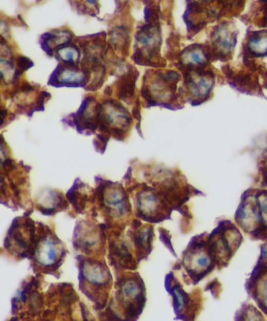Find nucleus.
I'll use <instances>...</instances> for the list:
<instances>
[{
    "mask_svg": "<svg viewBox=\"0 0 267 321\" xmlns=\"http://www.w3.org/2000/svg\"><path fill=\"white\" fill-rule=\"evenodd\" d=\"M138 263L148 260L153 250L154 225L135 218L125 230Z\"/></svg>",
    "mask_w": 267,
    "mask_h": 321,
    "instance_id": "a211bd4d",
    "label": "nucleus"
},
{
    "mask_svg": "<svg viewBox=\"0 0 267 321\" xmlns=\"http://www.w3.org/2000/svg\"><path fill=\"white\" fill-rule=\"evenodd\" d=\"M122 182L132 201L135 218L152 224L171 219L173 210L157 191L126 175Z\"/></svg>",
    "mask_w": 267,
    "mask_h": 321,
    "instance_id": "39448f33",
    "label": "nucleus"
},
{
    "mask_svg": "<svg viewBox=\"0 0 267 321\" xmlns=\"http://www.w3.org/2000/svg\"><path fill=\"white\" fill-rule=\"evenodd\" d=\"M33 63L29 59L25 56H21L17 59V66L20 71L23 72L32 66Z\"/></svg>",
    "mask_w": 267,
    "mask_h": 321,
    "instance_id": "f704fd0d",
    "label": "nucleus"
},
{
    "mask_svg": "<svg viewBox=\"0 0 267 321\" xmlns=\"http://www.w3.org/2000/svg\"><path fill=\"white\" fill-rule=\"evenodd\" d=\"M164 286L171 297L172 306L176 319L183 321H194L202 306V293L199 289L186 292L183 285L171 271L166 275Z\"/></svg>",
    "mask_w": 267,
    "mask_h": 321,
    "instance_id": "9b49d317",
    "label": "nucleus"
},
{
    "mask_svg": "<svg viewBox=\"0 0 267 321\" xmlns=\"http://www.w3.org/2000/svg\"><path fill=\"white\" fill-rule=\"evenodd\" d=\"M101 106L94 96H86L78 111L70 115V126H75L81 134H95L99 127Z\"/></svg>",
    "mask_w": 267,
    "mask_h": 321,
    "instance_id": "6ab92c4d",
    "label": "nucleus"
},
{
    "mask_svg": "<svg viewBox=\"0 0 267 321\" xmlns=\"http://www.w3.org/2000/svg\"><path fill=\"white\" fill-rule=\"evenodd\" d=\"M162 42L159 22L146 23L140 25L135 33L134 53L131 60L141 66L165 67V60L161 55Z\"/></svg>",
    "mask_w": 267,
    "mask_h": 321,
    "instance_id": "9d476101",
    "label": "nucleus"
},
{
    "mask_svg": "<svg viewBox=\"0 0 267 321\" xmlns=\"http://www.w3.org/2000/svg\"><path fill=\"white\" fill-rule=\"evenodd\" d=\"M72 245L85 257L101 258L107 253V229L97 218H79L74 229Z\"/></svg>",
    "mask_w": 267,
    "mask_h": 321,
    "instance_id": "1a4fd4ad",
    "label": "nucleus"
},
{
    "mask_svg": "<svg viewBox=\"0 0 267 321\" xmlns=\"http://www.w3.org/2000/svg\"><path fill=\"white\" fill-rule=\"evenodd\" d=\"M69 254L68 250L55 232L46 224H41L33 248V263L39 271L60 278V267Z\"/></svg>",
    "mask_w": 267,
    "mask_h": 321,
    "instance_id": "6e6552de",
    "label": "nucleus"
},
{
    "mask_svg": "<svg viewBox=\"0 0 267 321\" xmlns=\"http://www.w3.org/2000/svg\"><path fill=\"white\" fill-rule=\"evenodd\" d=\"M109 36L107 52L115 57L128 56L131 40V27L128 25H117L111 29Z\"/></svg>",
    "mask_w": 267,
    "mask_h": 321,
    "instance_id": "a878e982",
    "label": "nucleus"
},
{
    "mask_svg": "<svg viewBox=\"0 0 267 321\" xmlns=\"http://www.w3.org/2000/svg\"><path fill=\"white\" fill-rule=\"evenodd\" d=\"M7 111L5 108H0V126L4 123L6 117H7Z\"/></svg>",
    "mask_w": 267,
    "mask_h": 321,
    "instance_id": "e433bc0d",
    "label": "nucleus"
},
{
    "mask_svg": "<svg viewBox=\"0 0 267 321\" xmlns=\"http://www.w3.org/2000/svg\"><path fill=\"white\" fill-rule=\"evenodd\" d=\"M159 239H161V242L164 243V246H166L167 249L171 252L175 257H176V253H175L174 249L173 247V244L171 242V236H170L169 231H167V229H164V228H159Z\"/></svg>",
    "mask_w": 267,
    "mask_h": 321,
    "instance_id": "473e14b6",
    "label": "nucleus"
},
{
    "mask_svg": "<svg viewBox=\"0 0 267 321\" xmlns=\"http://www.w3.org/2000/svg\"><path fill=\"white\" fill-rule=\"evenodd\" d=\"M55 80L57 86L85 88L90 81V76L83 71L80 66L61 64L56 70Z\"/></svg>",
    "mask_w": 267,
    "mask_h": 321,
    "instance_id": "393cba45",
    "label": "nucleus"
},
{
    "mask_svg": "<svg viewBox=\"0 0 267 321\" xmlns=\"http://www.w3.org/2000/svg\"><path fill=\"white\" fill-rule=\"evenodd\" d=\"M57 56L63 64L78 66L81 60V50L76 44H69L57 49Z\"/></svg>",
    "mask_w": 267,
    "mask_h": 321,
    "instance_id": "c756f323",
    "label": "nucleus"
},
{
    "mask_svg": "<svg viewBox=\"0 0 267 321\" xmlns=\"http://www.w3.org/2000/svg\"><path fill=\"white\" fill-rule=\"evenodd\" d=\"M33 90L32 86L30 85L29 84L26 83V84H23L21 85V90L22 92H29Z\"/></svg>",
    "mask_w": 267,
    "mask_h": 321,
    "instance_id": "4c0bfd02",
    "label": "nucleus"
},
{
    "mask_svg": "<svg viewBox=\"0 0 267 321\" xmlns=\"http://www.w3.org/2000/svg\"><path fill=\"white\" fill-rule=\"evenodd\" d=\"M183 85L178 90V95L184 104L190 102L193 106L201 105L210 97L215 84V75L212 70L185 72Z\"/></svg>",
    "mask_w": 267,
    "mask_h": 321,
    "instance_id": "4468645a",
    "label": "nucleus"
},
{
    "mask_svg": "<svg viewBox=\"0 0 267 321\" xmlns=\"http://www.w3.org/2000/svg\"><path fill=\"white\" fill-rule=\"evenodd\" d=\"M96 213L107 230L125 231L135 219L132 203L123 183L102 176L95 177Z\"/></svg>",
    "mask_w": 267,
    "mask_h": 321,
    "instance_id": "7ed1b4c3",
    "label": "nucleus"
},
{
    "mask_svg": "<svg viewBox=\"0 0 267 321\" xmlns=\"http://www.w3.org/2000/svg\"><path fill=\"white\" fill-rule=\"evenodd\" d=\"M238 220L244 229L252 231L260 221L256 201L245 203L238 213Z\"/></svg>",
    "mask_w": 267,
    "mask_h": 321,
    "instance_id": "cd10ccee",
    "label": "nucleus"
},
{
    "mask_svg": "<svg viewBox=\"0 0 267 321\" xmlns=\"http://www.w3.org/2000/svg\"><path fill=\"white\" fill-rule=\"evenodd\" d=\"M261 223L267 226V194L262 193L256 197Z\"/></svg>",
    "mask_w": 267,
    "mask_h": 321,
    "instance_id": "2f4dec72",
    "label": "nucleus"
},
{
    "mask_svg": "<svg viewBox=\"0 0 267 321\" xmlns=\"http://www.w3.org/2000/svg\"><path fill=\"white\" fill-rule=\"evenodd\" d=\"M101 104L99 134L114 137L119 141H124L133 123L129 111L116 99H105Z\"/></svg>",
    "mask_w": 267,
    "mask_h": 321,
    "instance_id": "f8f14e48",
    "label": "nucleus"
},
{
    "mask_svg": "<svg viewBox=\"0 0 267 321\" xmlns=\"http://www.w3.org/2000/svg\"><path fill=\"white\" fill-rule=\"evenodd\" d=\"M246 49L253 56H266L267 30L250 32L247 39Z\"/></svg>",
    "mask_w": 267,
    "mask_h": 321,
    "instance_id": "bb28decb",
    "label": "nucleus"
},
{
    "mask_svg": "<svg viewBox=\"0 0 267 321\" xmlns=\"http://www.w3.org/2000/svg\"><path fill=\"white\" fill-rule=\"evenodd\" d=\"M127 71L123 72L122 74L117 78L114 82V85L108 86L104 93L110 96L113 92L115 94L116 97L119 100L127 104H131L134 102V98L135 96V86L138 80L139 73L135 66L128 63L126 66Z\"/></svg>",
    "mask_w": 267,
    "mask_h": 321,
    "instance_id": "4be33fe9",
    "label": "nucleus"
},
{
    "mask_svg": "<svg viewBox=\"0 0 267 321\" xmlns=\"http://www.w3.org/2000/svg\"><path fill=\"white\" fill-rule=\"evenodd\" d=\"M38 210L44 215L54 216L70 209L66 195L58 190L46 189L39 194L37 200Z\"/></svg>",
    "mask_w": 267,
    "mask_h": 321,
    "instance_id": "5701e85b",
    "label": "nucleus"
},
{
    "mask_svg": "<svg viewBox=\"0 0 267 321\" xmlns=\"http://www.w3.org/2000/svg\"><path fill=\"white\" fill-rule=\"evenodd\" d=\"M74 37V34L70 30H56L52 32L46 34L44 41L49 52L52 53L56 49L69 45Z\"/></svg>",
    "mask_w": 267,
    "mask_h": 321,
    "instance_id": "c85d7f7f",
    "label": "nucleus"
},
{
    "mask_svg": "<svg viewBox=\"0 0 267 321\" xmlns=\"http://www.w3.org/2000/svg\"><path fill=\"white\" fill-rule=\"evenodd\" d=\"M236 30L227 21L214 27L210 34V48L212 57L217 60H227L233 54L237 43Z\"/></svg>",
    "mask_w": 267,
    "mask_h": 321,
    "instance_id": "aec40b11",
    "label": "nucleus"
},
{
    "mask_svg": "<svg viewBox=\"0 0 267 321\" xmlns=\"http://www.w3.org/2000/svg\"><path fill=\"white\" fill-rule=\"evenodd\" d=\"M125 175L143 181L157 191L173 212H178L182 215V219L185 221L182 225L184 227L182 233L187 234L186 224L192 218L187 203L192 197L202 195V193L188 183L180 170L167 168L164 165H146L137 170L136 173L130 166Z\"/></svg>",
    "mask_w": 267,
    "mask_h": 321,
    "instance_id": "f257e3e1",
    "label": "nucleus"
},
{
    "mask_svg": "<svg viewBox=\"0 0 267 321\" xmlns=\"http://www.w3.org/2000/svg\"><path fill=\"white\" fill-rule=\"evenodd\" d=\"M262 299L264 305L267 308V279L265 280L262 288Z\"/></svg>",
    "mask_w": 267,
    "mask_h": 321,
    "instance_id": "c9c22d12",
    "label": "nucleus"
},
{
    "mask_svg": "<svg viewBox=\"0 0 267 321\" xmlns=\"http://www.w3.org/2000/svg\"><path fill=\"white\" fill-rule=\"evenodd\" d=\"M78 287L93 304L96 312L105 308L114 287V278L105 257L95 258L78 254L75 257Z\"/></svg>",
    "mask_w": 267,
    "mask_h": 321,
    "instance_id": "20e7f679",
    "label": "nucleus"
},
{
    "mask_svg": "<svg viewBox=\"0 0 267 321\" xmlns=\"http://www.w3.org/2000/svg\"><path fill=\"white\" fill-rule=\"evenodd\" d=\"M242 321H262V316L256 309L248 307L243 313Z\"/></svg>",
    "mask_w": 267,
    "mask_h": 321,
    "instance_id": "72a5a7b5",
    "label": "nucleus"
},
{
    "mask_svg": "<svg viewBox=\"0 0 267 321\" xmlns=\"http://www.w3.org/2000/svg\"><path fill=\"white\" fill-rule=\"evenodd\" d=\"M210 48L203 44H192L178 53L175 66L181 73L206 70L212 60Z\"/></svg>",
    "mask_w": 267,
    "mask_h": 321,
    "instance_id": "412c9836",
    "label": "nucleus"
},
{
    "mask_svg": "<svg viewBox=\"0 0 267 321\" xmlns=\"http://www.w3.org/2000/svg\"><path fill=\"white\" fill-rule=\"evenodd\" d=\"M183 19L187 25L188 39H191L197 33L224 15V4L215 2H188ZM224 3V2H223Z\"/></svg>",
    "mask_w": 267,
    "mask_h": 321,
    "instance_id": "dca6fc26",
    "label": "nucleus"
},
{
    "mask_svg": "<svg viewBox=\"0 0 267 321\" xmlns=\"http://www.w3.org/2000/svg\"><path fill=\"white\" fill-rule=\"evenodd\" d=\"M105 309L97 312L99 321H137L146 307V286L138 271L117 273Z\"/></svg>",
    "mask_w": 267,
    "mask_h": 321,
    "instance_id": "f03ea898",
    "label": "nucleus"
},
{
    "mask_svg": "<svg viewBox=\"0 0 267 321\" xmlns=\"http://www.w3.org/2000/svg\"><path fill=\"white\" fill-rule=\"evenodd\" d=\"M180 73L175 70H148L143 77L141 96L145 108L161 106L170 110L181 109L184 103L177 91Z\"/></svg>",
    "mask_w": 267,
    "mask_h": 321,
    "instance_id": "423d86ee",
    "label": "nucleus"
},
{
    "mask_svg": "<svg viewBox=\"0 0 267 321\" xmlns=\"http://www.w3.org/2000/svg\"><path fill=\"white\" fill-rule=\"evenodd\" d=\"M65 195L72 207L69 212L70 217L77 218L78 215H84L85 218H97L95 207V188L83 182L80 178H77L73 186Z\"/></svg>",
    "mask_w": 267,
    "mask_h": 321,
    "instance_id": "f3484780",
    "label": "nucleus"
},
{
    "mask_svg": "<svg viewBox=\"0 0 267 321\" xmlns=\"http://www.w3.org/2000/svg\"><path fill=\"white\" fill-rule=\"evenodd\" d=\"M161 16V10L159 6L156 4H147V7L145 9V21L146 23L155 24L159 22Z\"/></svg>",
    "mask_w": 267,
    "mask_h": 321,
    "instance_id": "7c9ffc66",
    "label": "nucleus"
},
{
    "mask_svg": "<svg viewBox=\"0 0 267 321\" xmlns=\"http://www.w3.org/2000/svg\"><path fill=\"white\" fill-rule=\"evenodd\" d=\"M262 254L264 257L267 258V244L262 247Z\"/></svg>",
    "mask_w": 267,
    "mask_h": 321,
    "instance_id": "58836bf2",
    "label": "nucleus"
},
{
    "mask_svg": "<svg viewBox=\"0 0 267 321\" xmlns=\"http://www.w3.org/2000/svg\"><path fill=\"white\" fill-rule=\"evenodd\" d=\"M222 70L225 73L230 85L236 87L237 90L248 95H257L260 92L259 78L255 74L256 64L252 68L251 72L234 71L229 66H224Z\"/></svg>",
    "mask_w": 267,
    "mask_h": 321,
    "instance_id": "b1692460",
    "label": "nucleus"
},
{
    "mask_svg": "<svg viewBox=\"0 0 267 321\" xmlns=\"http://www.w3.org/2000/svg\"><path fill=\"white\" fill-rule=\"evenodd\" d=\"M206 233L191 238L182 252V259L173 265L172 271H182L187 286L197 285L213 270L216 262L208 246Z\"/></svg>",
    "mask_w": 267,
    "mask_h": 321,
    "instance_id": "0eeeda50",
    "label": "nucleus"
},
{
    "mask_svg": "<svg viewBox=\"0 0 267 321\" xmlns=\"http://www.w3.org/2000/svg\"><path fill=\"white\" fill-rule=\"evenodd\" d=\"M107 259L114 274L136 271L140 263L125 231L107 230Z\"/></svg>",
    "mask_w": 267,
    "mask_h": 321,
    "instance_id": "ddd939ff",
    "label": "nucleus"
},
{
    "mask_svg": "<svg viewBox=\"0 0 267 321\" xmlns=\"http://www.w3.org/2000/svg\"><path fill=\"white\" fill-rule=\"evenodd\" d=\"M35 224L30 218H16L5 239V248L17 257L31 256L36 240Z\"/></svg>",
    "mask_w": 267,
    "mask_h": 321,
    "instance_id": "2eb2a0df",
    "label": "nucleus"
}]
</instances>
